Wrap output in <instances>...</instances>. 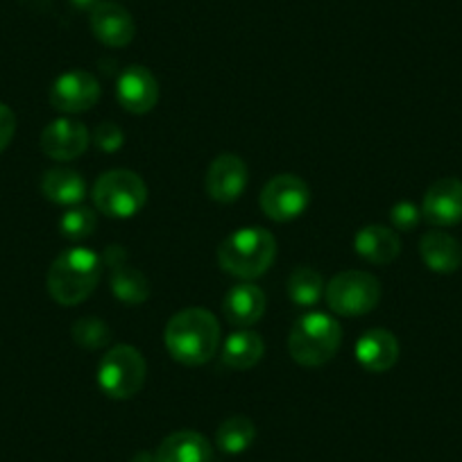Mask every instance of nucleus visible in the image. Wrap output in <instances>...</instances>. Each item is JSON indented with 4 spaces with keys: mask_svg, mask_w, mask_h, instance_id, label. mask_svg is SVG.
Instances as JSON below:
<instances>
[{
    "mask_svg": "<svg viewBox=\"0 0 462 462\" xmlns=\"http://www.w3.org/2000/svg\"><path fill=\"white\" fill-rule=\"evenodd\" d=\"M166 346L171 356L184 365H204L220 345V324L208 310L186 309L166 324Z\"/></svg>",
    "mask_w": 462,
    "mask_h": 462,
    "instance_id": "1",
    "label": "nucleus"
},
{
    "mask_svg": "<svg viewBox=\"0 0 462 462\" xmlns=\"http://www.w3.org/2000/svg\"><path fill=\"white\" fill-rule=\"evenodd\" d=\"M100 274V256L87 247H73L52 261L48 270V292L57 304L78 306L96 291Z\"/></svg>",
    "mask_w": 462,
    "mask_h": 462,
    "instance_id": "2",
    "label": "nucleus"
},
{
    "mask_svg": "<svg viewBox=\"0 0 462 462\" xmlns=\"http://www.w3.org/2000/svg\"><path fill=\"white\" fill-rule=\"evenodd\" d=\"M277 256V241L261 226H243L217 247V263L225 273L241 279H256L270 270Z\"/></svg>",
    "mask_w": 462,
    "mask_h": 462,
    "instance_id": "3",
    "label": "nucleus"
},
{
    "mask_svg": "<svg viewBox=\"0 0 462 462\" xmlns=\"http://www.w3.org/2000/svg\"><path fill=\"white\" fill-rule=\"evenodd\" d=\"M342 328L331 315L309 313L301 315L291 328L288 352L295 363L304 367H319L331 361L340 349Z\"/></svg>",
    "mask_w": 462,
    "mask_h": 462,
    "instance_id": "4",
    "label": "nucleus"
},
{
    "mask_svg": "<svg viewBox=\"0 0 462 462\" xmlns=\"http://www.w3.org/2000/svg\"><path fill=\"white\" fill-rule=\"evenodd\" d=\"M145 358L130 345H116L97 365V383L111 399H132L145 383Z\"/></svg>",
    "mask_w": 462,
    "mask_h": 462,
    "instance_id": "5",
    "label": "nucleus"
},
{
    "mask_svg": "<svg viewBox=\"0 0 462 462\" xmlns=\"http://www.w3.org/2000/svg\"><path fill=\"white\" fill-rule=\"evenodd\" d=\"M148 199L145 181L132 171H109L97 177L93 186V202L97 211L109 217H132L143 208Z\"/></svg>",
    "mask_w": 462,
    "mask_h": 462,
    "instance_id": "6",
    "label": "nucleus"
},
{
    "mask_svg": "<svg viewBox=\"0 0 462 462\" xmlns=\"http://www.w3.org/2000/svg\"><path fill=\"white\" fill-rule=\"evenodd\" d=\"M324 295L331 310L354 318V315H365L376 309L381 300V283L370 273L346 270L328 282Z\"/></svg>",
    "mask_w": 462,
    "mask_h": 462,
    "instance_id": "7",
    "label": "nucleus"
},
{
    "mask_svg": "<svg viewBox=\"0 0 462 462\" xmlns=\"http://www.w3.org/2000/svg\"><path fill=\"white\" fill-rule=\"evenodd\" d=\"M310 202V190L297 175H277L261 190V208L274 222L300 217Z\"/></svg>",
    "mask_w": 462,
    "mask_h": 462,
    "instance_id": "8",
    "label": "nucleus"
},
{
    "mask_svg": "<svg viewBox=\"0 0 462 462\" xmlns=\"http://www.w3.org/2000/svg\"><path fill=\"white\" fill-rule=\"evenodd\" d=\"M100 97V82L87 70H69L60 75L51 88V105L64 114H82Z\"/></svg>",
    "mask_w": 462,
    "mask_h": 462,
    "instance_id": "9",
    "label": "nucleus"
},
{
    "mask_svg": "<svg viewBox=\"0 0 462 462\" xmlns=\"http://www.w3.org/2000/svg\"><path fill=\"white\" fill-rule=\"evenodd\" d=\"M247 180H250V172L238 154H220L208 166L207 193L208 198L220 204L236 202L245 193Z\"/></svg>",
    "mask_w": 462,
    "mask_h": 462,
    "instance_id": "10",
    "label": "nucleus"
},
{
    "mask_svg": "<svg viewBox=\"0 0 462 462\" xmlns=\"http://www.w3.org/2000/svg\"><path fill=\"white\" fill-rule=\"evenodd\" d=\"M91 143L87 125L73 118H57L42 132V150L55 162H73Z\"/></svg>",
    "mask_w": 462,
    "mask_h": 462,
    "instance_id": "11",
    "label": "nucleus"
},
{
    "mask_svg": "<svg viewBox=\"0 0 462 462\" xmlns=\"http://www.w3.org/2000/svg\"><path fill=\"white\" fill-rule=\"evenodd\" d=\"M118 102L130 114H148L159 102V82L145 66H127L116 84Z\"/></svg>",
    "mask_w": 462,
    "mask_h": 462,
    "instance_id": "12",
    "label": "nucleus"
},
{
    "mask_svg": "<svg viewBox=\"0 0 462 462\" xmlns=\"http://www.w3.org/2000/svg\"><path fill=\"white\" fill-rule=\"evenodd\" d=\"M421 216L435 226H451L462 220V181L453 177L438 180L424 195Z\"/></svg>",
    "mask_w": 462,
    "mask_h": 462,
    "instance_id": "13",
    "label": "nucleus"
},
{
    "mask_svg": "<svg viewBox=\"0 0 462 462\" xmlns=\"http://www.w3.org/2000/svg\"><path fill=\"white\" fill-rule=\"evenodd\" d=\"M91 30L100 43L109 48L130 46L136 34L134 19L116 3H97L91 10Z\"/></svg>",
    "mask_w": 462,
    "mask_h": 462,
    "instance_id": "14",
    "label": "nucleus"
},
{
    "mask_svg": "<svg viewBox=\"0 0 462 462\" xmlns=\"http://www.w3.org/2000/svg\"><path fill=\"white\" fill-rule=\"evenodd\" d=\"M356 358L365 370L376 372V374L388 372L399 361L397 337L385 328H372L363 333L361 340L356 342Z\"/></svg>",
    "mask_w": 462,
    "mask_h": 462,
    "instance_id": "15",
    "label": "nucleus"
},
{
    "mask_svg": "<svg viewBox=\"0 0 462 462\" xmlns=\"http://www.w3.org/2000/svg\"><path fill=\"white\" fill-rule=\"evenodd\" d=\"M157 462H211V442L198 430H177L154 451Z\"/></svg>",
    "mask_w": 462,
    "mask_h": 462,
    "instance_id": "16",
    "label": "nucleus"
},
{
    "mask_svg": "<svg viewBox=\"0 0 462 462\" xmlns=\"http://www.w3.org/2000/svg\"><path fill=\"white\" fill-rule=\"evenodd\" d=\"M226 319L236 327H252L259 322L265 313V295L254 283H236L225 295Z\"/></svg>",
    "mask_w": 462,
    "mask_h": 462,
    "instance_id": "17",
    "label": "nucleus"
},
{
    "mask_svg": "<svg viewBox=\"0 0 462 462\" xmlns=\"http://www.w3.org/2000/svg\"><path fill=\"white\" fill-rule=\"evenodd\" d=\"M354 247L365 261L376 265H388L402 252V241L390 226L370 225L363 226L354 238Z\"/></svg>",
    "mask_w": 462,
    "mask_h": 462,
    "instance_id": "18",
    "label": "nucleus"
},
{
    "mask_svg": "<svg viewBox=\"0 0 462 462\" xmlns=\"http://www.w3.org/2000/svg\"><path fill=\"white\" fill-rule=\"evenodd\" d=\"M420 254L433 273L451 274L462 265V247L444 231H429L420 241Z\"/></svg>",
    "mask_w": 462,
    "mask_h": 462,
    "instance_id": "19",
    "label": "nucleus"
},
{
    "mask_svg": "<svg viewBox=\"0 0 462 462\" xmlns=\"http://www.w3.org/2000/svg\"><path fill=\"white\" fill-rule=\"evenodd\" d=\"M265 345L259 333L236 331L231 333L222 346V361L231 370H250L263 358Z\"/></svg>",
    "mask_w": 462,
    "mask_h": 462,
    "instance_id": "20",
    "label": "nucleus"
},
{
    "mask_svg": "<svg viewBox=\"0 0 462 462\" xmlns=\"http://www.w3.org/2000/svg\"><path fill=\"white\" fill-rule=\"evenodd\" d=\"M42 190L51 202L64 204V207L79 204L87 198V184H84L82 175L69 171V168H52V171H48L43 175Z\"/></svg>",
    "mask_w": 462,
    "mask_h": 462,
    "instance_id": "21",
    "label": "nucleus"
},
{
    "mask_svg": "<svg viewBox=\"0 0 462 462\" xmlns=\"http://www.w3.org/2000/svg\"><path fill=\"white\" fill-rule=\"evenodd\" d=\"M256 439V426L250 417L234 415L229 420L222 421L217 426L216 444L220 451L229 453V456H238V453L247 451Z\"/></svg>",
    "mask_w": 462,
    "mask_h": 462,
    "instance_id": "22",
    "label": "nucleus"
},
{
    "mask_svg": "<svg viewBox=\"0 0 462 462\" xmlns=\"http://www.w3.org/2000/svg\"><path fill=\"white\" fill-rule=\"evenodd\" d=\"M111 291L125 304L139 306L148 301L150 282L139 270L130 268V265H121V268H114V273H111Z\"/></svg>",
    "mask_w": 462,
    "mask_h": 462,
    "instance_id": "23",
    "label": "nucleus"
},
{
    "mask_svg": "<svg viewBox=\"0 0 462 462\" xmlns=\"http://www.w3.org/2000/svg\"><path fill=\"white\" fill-rule=\"evenodd\" d=\"M288 295L297 306L318 304L322 292L327 291L324 277L313 268H295L288 277Z\"/></svg>",
    "mask_w": 462,
    "mask_h": 462,
    "instance_id": "24",
    "label": "nucleus"
},
{
    "mask_svg": "<svg viewBox=\"0 0 462 462\" xmlns=\"http://www.w3.org/2000/svg\"><path fill=\"white\" fill-rule=\"evenodd\" d=\"M70 336L84 349H102L111 342V328L100 318H79L70 328Z\"/></svg>",
    "mask_w": 462,
    "mask_h": 462,
    "instance_id": "25",
    "label": "nucleus"
},
{
    "mask_svg": "<svg viewBox=\"0 0 462 462\" xmlns=\"http://www.w3.org/2000/svg\"><path fill=\"white\" fill-rule=\"evenodd\" d=\"M97 226V216L93 208L87 207H78V208H70L61 216L60 220V229L66 238L70 241H82V238L91 236L93 231Z\"/></svg>",
    "mask_w": 462,
    "mask_h": 462,
    "instance_id": "26",
    "label": "nucleus"
},
{
    "mask_svg": "<svg viewBox=\"0 0 462 462\" xmlns=\"http://www.w3.org/2000/svg\"><path fill=\"white\" fill-rule=\"evenodd\" d=\"M93 141H96L97 150H102V152H116V150L123 148V143H125V132L116 125V123H102L96 130Z\"/></svg>",
    "mask_w": 462,
    "mask_h": 462,
    "instance_id": "27",
    "label": "nucleus"
},
{
    "mask_svg": "<svg viewBox=\"0 0 462 462\" xmlns=\"http://www.w3.org/2000/svg\"><path fill=\"white\" fill-rule=\"evenodd\" d=\"M390 220L399 231H412L421 220V211L412 202H399L394 204L390 211Z\"/></svg>",
    "mask_w": 462,
    "mask_h": 462,
    "instance_id": "28",
    "label": "nucleus"
},
{
    "mask_svg": "<svg viewBox=\"0 0 462 462\" xmlns=\"http://www.w3.org/2000/svg\"><path fill=\"white\" fill-rule=\"evenodd\" d=\"M14 132H16L14 111L0 102V152H3V150L10 145V141L14 139Z\"/></svg>",
    "mask_w": 462,
    "mask_h": 462,
    "instance_id": "29",
    "label": "nucleus"
},
{
    "mask_svg": "<svg viewBox=\"0 0 462 462\" xmlns=\"http://www.w3.org/2000/svg\"><path fill=\"white\" fill-rule=\"evenodd\" d=\"M125 247H118V245H111L109 250L105 252V261H106V265H109L111 270L114 268H121L123 265V261H125Z\"/></svg>",
    "mask_w": 462,
    "mask_h": 462,
    "instance_id": "30",
    "label": "nucleus"
},
{
    "mask_svg": "<svg viewBox=\"0 0 462 462\" xmlns=\"http://www.w3.org/2000/svg\"><path fill=\"white\" fill-rule=\"evenodd\" d=\"M132 462H157V457H154V453H136L134 460Z\"/></svg>",
    "mask_w": 462,
    "mask_h": 462,
    "instance_id": "31",
    "label": "nucleus"
}]
</instances>
